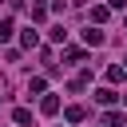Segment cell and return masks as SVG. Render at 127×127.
Wrapping results in <instances>:
<instances>
[{
    "label": "cell",
    "instance_id": "cell-6",
    "mask_svg": "<svg viewBox=\"0 0 127 127\" xmlns=\"http://www.w3.org/2000/svg\"><path fill=\"white\" fill-rule=\"evenodd\" d=\"M95 99H99V103H115V91H111V87H99Z\"/></svg>",
    "mask_w": 127,
    "mask_h": 127
},
{
    "label": "cell",
    "instance_id": "cell-9",
    "mask_svg": "<svg viewBox=\"0 0 127 127\" xmlns=\"http://www.w3.org/2000/svg\"><path fill=\"white\" fill-rule=\"evenodd\" d=\"M48 36H52V40H56V44H64V36H67V32H64V24H56V28H52V32H48Z\"/></svg>",
    "mask_w": 127,
    "mask_h": 127
},
{
    "label": "cell",
    "instance_id": "cell-7",
    "mask_svg": "<svg viewBox=\"0 0 127 127\" xmlns=\"http://www.w3.org/2000/svg\"><path fill=\"white\" fill-rule=\"evenodd\" d=\"M83 40H87V44H95V48H99V44H103V32H95V28H91V32H83Z\"/></svg>",
    "mask_w": 127,
    "mask_h": 127
},
{
    "label": "cell",
    "instance_id": "cell-8",
    "mask_svg": "<svg viewBox=\"0 0 127 127\" xmlns=\"http://www.w3.org/2000/svg\"><path fill=\"white\" fill-rule=\"evenodd\" d=\"M123 75H127V67H119V64H115V67H107V79H115V83H119Z\"/></svg>",
    "mask_w": 127,
    "mask_h": 127
},
{
    "label": "cell",
    "instance_id": "cell-10",
    "mask_svg": "<svg viewBox=\"0 0 127 127\" xmlns=\"http://www.w3.org/2000/svg\"><path fill=\"white\" fill-rule=\"evenodd\" d=\"M12 36V20H0V40H8Z\"/></svg>",
    "mask_w": 127,
    "mask_h": 127
},
{
    "label": "cell",
    "instance_id": "cell-1",
    "mask_svg": "<svg viewBox=\"0 0 127 127\" xmlns=\"http://www.w3.org/2000/svg\"><path fill=\"white\" fill-rule=\"evenodd\" d=\"M40 111H44V115H56V111H60V99H56V95H44Z\"/></svg>",
    "mask_w": 127,
    "mask_h": 127
},
{
    "label": "cell",
    "instance_id": "cell-11",
    "mask_svg": "<svg viewBox=\"0 0 127 127\" xmlns=\"http://www.w3.org/2000/svg\"><path fill=\"white\" fill-rule=\"evenodd\" d=\"M107 4H111V8H123V4H127V0H107Z\"/></svg>",
    "mask_w": 127,
    "mask_h": 127
},
{
    "label": "cell",
    "instance_id": "cell-4",
    "mask_svg": "<svg viewBox=\"0 0 127 127\" xmlns=\"http://www.w3.org/2000/svg\"><path fill=\"white\" fill-rule=\"evenodd\" d=\"M64 115H67V123H79V119H83V107H79V103H71Z\"/></svg>",
    "mask_w": 127,
    "mask_h": 127
},
{
    "label": "cell",
    "instance_id": "cell-5",
    "mask_svg": "<svg viewBox=\"0 0 127 127\" xmlns=\"http://www.w3.org/2000/svg\"><path fill=\"white\" fill-rule=\"evenodd\" d=\"M20 40H24V48H36V44H40V36H36L32 28H24V36H20Z\"/></svg>",
    "mask_w": 127,
    "mask_h": 127
},
{
    "label": "cell",
    "instance_id": "cell-3",
    "mask_svg": "<svg viewBox=\"0 0 127 127\" xmlns=\"http://www.w3.org/2000/svg\"><path fill=\"white\" fill-rule=\"evenodd\" d=\"M12 119H16L20 127H28V123H32V111H28V107H16V115H12Z\"/></svg>",
    "mask_w": 127,
    "mask_h": 127
},
{
    "label": "cell",
    "instance_id": "cell-2",
    "mask_svg": "<svg viewBox=\"0 0 127 127\" xmlns=\"http://www.w3.org/2000/svg\"><path fill=\"white\" fill-rule=\"evenodd\" d=\"M107 12H111V4H99V8H91V20H95V24H103V20H107Z\"/></svg>",
    "mask_w": 127,
    "mask_h": 127
}]
</instances>
